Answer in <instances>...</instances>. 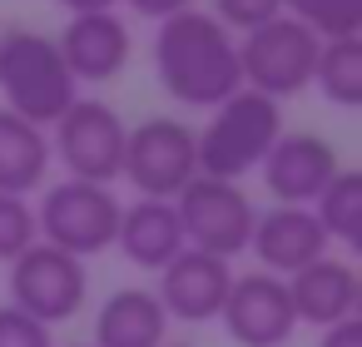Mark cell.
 <instances>
[{"instance_id":"1","label":"cell","mask_w":362,"mask_h":347,"mask_svg":"<svg viewBox=\"0 0 362 347\" xmlns=\"http://www.w3.org/2000/svg\"><path fill=\"white\" fill-rule=\"evenodd\" d=\"M154 80L184 110H218L243 90L238 35H228L209 11H179L159 20L154 35Z\"/></svg>"},{"instance_id":"2","label":"cell","mask_w":362,"mask_h":347,"mask_svg":"<svg viewBox=\"0 0 362 347\" xmlns=\"http://www.w3.org/2000/svg\"><path fill=\"white\" fill-rule=\"evenodd\" d=\"M0 95H6V110L30 119L35 129H50L75 100L80 85L70 80L60 45L40 30H0Z\"/></svg>"},{"instance_id":"3","label":"cell","mask_w":362,"mask_h":347,"mask_svg":"<svg viewBox=\"0 0 362 347\" xmlns=\"http://www.w3.org/2000/svg\"><path fill=\"white\" fill-rule=\"evenodd\" d=\"M278 134H283V110H278V100L253 95V90H238V95H228V100L214 110V119H209L204 134L194 139L199 174L238 184L243 174H253V169L268 159V149L278 144Z\"/></svg>"},{"instance_id":"4","label":"cell","mask_w":362,"mask_h":347,"mask_svg":"<svg viewBox=\"0 0 362 347\" xmlns=\"http://www.w3.org/2000/svg\"><path fill=\"white\" fill-rule=\"evenodd\" d=\"M119 194L110 184H85V179H60L40 194L35 204V233L40 243L75 253V258H95L105 248H115V228H119Z\"/></svg>"},{"instance_id":"5","label":"cell","mask_w":362,"mask_h":347,"mask_svg":"<svg viewBox=\"0 0 362 347\" xmlns=\"http://www.w3.org/2000/svg\"><path fill=\"white\" fill-rule=\"evenodd\" d=\"M317 35L303 30L293 16H278L258 30H248L238 40V75L243 90L268 95V100H293L298 90L313 85V65H317Z\"/></svg>"},{"instance_id":"6","label":"cell","mask_w":362,"mask_h":347,"mask_svg":"<svg viewBox=\"0 0 362 347\" xmlns=\"http://www.w3.org/2000/svg\"><path fill=\"white\" fill-rule=\"evenodd\" d=\"M199 129H189L184 119L154 114L139 119L124 134V164L119 179H129V189L139 199H174L194 174H199V154H194Z\"/></svg>"},{"instance_id":"7","label":"cell","mask_w":362,"mask_h":347,"mask_svg":"<svg viewBox=\"0 0 362 347\" xmlns=\"http://www.w3.org/2000/svg\"><path fill=\"white\" fill-rule=\"evenodd\" d=\"M174 213H179V228H184V243L199 248V253H214V258H233L248 248L253 238V204L238 184L228 179H209V174H194L179 194H174Z\"/></svg>"},{"instance_id":"8","label":"cell","mask_w":362,"mask_h":347,"mask_svg":"<svg viewBox=\"0 0 362 347\" xmlns=\"http://www.w3.org/2000/svg\"><path fill=\"white\" fill-rule=\"evenodd\" d=\"M6 283H11V307H21L25 317L55 327V322H70L80 307H85V293H90V273H85V258L75 253H60L50 243H30L16 263H6Z\"/></svg>"},{"instance_id":"9","label":"cell","mask_w":362,"mask_h":347,"mask_svg":"<svg viewBox=\"0 0 362 347\" xmlns=\"http://www.w3.org/2000/svg\"><path fill=\"white\" fill-rule=\"evenodd\" d=\"M50 159L70 169V179L85 184H115L124 164V119L105 100H75L55 124H50Z\"/></svg>"},{"instance_id":"10","label":"cell","mask_w":362,"mask_h":347,"mask_svg":"<svg viewBox=\"0 0 362 347\" xmlns=\"http://www.w3.org/2000/svg\"><path fill=\"white\" fill-rule=\"evenodd\" d=\"M218 322L228 327V337L238 347H283L298 332L288 283L273 273H233Z\"/></svg>"},{"instance_id":"11","label":"cell","mask_w":362,"mask_h":347,"mask_svg":"<svg viewBox=\"0 0 362 347\" xmlns=\"http://www.w3.org/2000/svg\"><path fill=\"white\" fill-rule=\"evenodd\" d=\"M228 288H233L228 258L184 248L174 263L159 268V283H154L149 293L159 298V307H164L169 322H214V317L223 312Z\"/></svg>"},{"instance_id":"12","label":"cell","mask_w":362,"mask_h":347,"mask_svg":"<svg viewBox=\"0 0 362 347\" xmlns=\"http://www.w3.org/2000/svg\"><path fill=\"white\" fill-rule=\"evenodd\" d=\"M60 60L70 70L75 85H105L115 80L129 55H134V40H129V25L115 16V11H100V16H70V25L60 30Z\"/></svg>"},{"instance_id":"13","label":"cell","mask_w":362,"mask_h":347,"mask_svg":"<svg viewBox=\"0 0 362 347\" xmlns=\"http://www.w3.org/2000/svg\"><path fill=\"white\" fill-rule=\"evenodd\" d=\"M258 169H263V184L278 204L313 208V199L327 189V179L342 164H337V149L322 134H278V144L268 149V159Z\"/></svg>"},{"instance_id":"14","label":"cell","mask_w":362,"mask_h":347,"mask_svg":"<svg viewBox=\"0 0 362 347\" xmlns=\"http://www.w3.org/2000/svg\"><path fill=\"white\" fill-rule=\"evenodd\" d=\"M248 253L263 263V273H273V278H293L298 268H308V263H317V258L327 253V233H322V223L313 218V208L273 204L268 213L253 218Z\"/></svg>"},{"instance_id":"15","label":"cell","mask_w":362,"mask_h":347,"mask_svg":"<svg viewBox=\"0 0 362 347\" xmlns=\"http://www.w3.org/2000/svg\"><path fill=\"white\" fill-rule=\"evenodd\" d=\"M288 283V298H293V317L308 322V327H332L342 317H357V302H362V283H357V268L347 258H332L322 253L317 263L298 268Z\"/></svg>"},{"instance_id":"16","label":"cell","mask_w":362,"mask_h":347,"mask_svg":"<svg viewBox=\"0 0 362 347\" xmlns=\"http://www.w3.org/2000/svg\"><path fill=\"white\" fill-rule=\"evenodd\" d=\"M115 248L144 273H159L164 263H174L189 248L184 228H179V213H174V199H134V204H124L119 228H115Z\"/></svg>"},{"instance_id":"17","label":"cell","mask_w":362,"mask_h":347,"mask_svg":"<svg viewBox=\"0 0 362 347\" xmlns=\"http://www.w3.org/2000/svg\"><path fill=\"white\" fill-rule=\"evenodd\" d=\"M169 317L149 288H115L95 312L90 347H164Z\"/></svg>"},{"instance_id":"18","label":"cell","mask_w":362,"mask_h":347,"mask_svg":"<svg viewBox=\"0 0 362 347\" xmlns=\"http://www.w3.org/2000/svg\"><path fill=\"white\" fill-rule=\"evenodd\" d=\"M50 174V134L0 110V194H35Z\"/></svg>"},{"instance_id":"19","label":"cell","mask_w":362,"mask_h":347,"mask_svg":"<svg viewBox=\"0 0 362 347\" xmlns=\"http://www.w3.org/2000/svg\"><path fill=\"white\" fill-rule=\"evenodd\" d=\"M313 85H317V95L327 105L357 110L362 105V35L322 40L317 45V65H313Z\"/></svg>"},{"instance_id":"20","label":"cell","mask_w":362,"mask_h":347,"mask_svg":"<svg viewBox=\"0 0 362 347\" xmlns=\"http://www.w3.org/2000/svg\"><path fill=\"white\" fill-rule=\"evenodd\" d=\"M313 218L322 223L327 243L362 248V174L357 169H337L327 179V189L313 199Z\"/></svg>"},{"instance_id":"21","label":"cell","mask_w":362,"mask_h":347,"mask_svg":"<svg viewBox=\"0 0 362 347\" xmlns=\"http://www.w3.org/2000/svg\"><path fill=\"white\" fill-rule=\"evenodd\" d=\"M283 16H293L317 40H342L362 30V0H283Z\"/></svg>"},{"instance_id":"22","label":"cell","mask_w":362,"mask_h":347,"mask_svg":"<svg viewBox=\"0 0 362 347\" xmlns=\"http://www.w3.org/2000/svg\"><path fill=\"white\" fill-rule=\"evenodd\" d=\"M30 243H40L35 204L21 199V194H0V263H16Z\"/></svg>"},{"instance_id":"23","label":"cell","mask_w":362,"mask_h":347,"mask_svg":"<svg viewBox=\"0 0 362 347\" xmlns=\"http://www.w3.org/2000/svg\"><path fill=\"white\" fill-rule=\"evenodd\" d=\"M209 16H214L228 35H233V30L248 35V30H258V25H268V20L283 16V0H214Z\"/></svg>"},{"instance_id":"24","label":"cell","mask_w":362,"mask_h":347,"mask_svg":"<svg viewBox=\"0 0 362 347\" xmlns=\"http://www.w3.org/2000/svg\"><path fill=\"white\" fill-rule=\"evenodd\" d=\"M0 347H55V337H50V327L45 322H35V317H25L21 307H0Z\"/></svg>"},{"instance_id":"25","label":"cell","mask_w":362,"mask_h":347,"mask_svg":"<svg viewBox=\"0 0 362 347\" xmlns=\"http://www.w3.org/2000/svg\"><path fill=\"white\" fill-rule=\"evenodd\" d=\"M317 347H362V317H342V322L322 327Z\"/></svg>"},{"instance_id":"26","label":"cell","mask_w":362,"mask_h":347,"mask_svg":"<svg viewBox=\"0 0 362 347\" xmlns=\"http://www.w3.org/2000/svg\"><path fill=\"white\" fill-rule=\"evenodd\" d=\"M124 6L134 16H144V20H169L179 11H194V0H124Z\"/></svg>"},{"instance_id":"27","label":"cell","mask_w":362,"mask_h":347,"mask_svg":"<svg viewBox=\"0 0 362 347\" xmlns=\"http://www.w3.org/2000/svg\"><path fill=\"white\" fill-rule=\"evenodd\" d=\"M70 16H100V11H115L119 0H60Z\"/></svg>"},{"instance_id":"28","label":"cell","mask_w":362,"mask_h":347,"mask_svg":"<svg viewBox=\"0 0 362 347\" xmlns=\"http://www.w3.org/2000/svg\"><path fill=\"white\" fill-rule=\"evenodd\" d=\"M80 347H85V342H80Z\"/></svg>"}]
</instances>
